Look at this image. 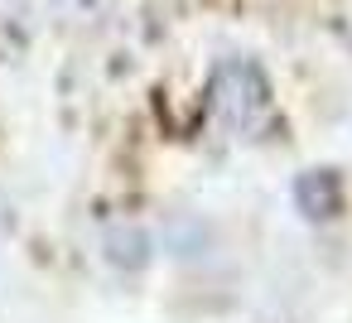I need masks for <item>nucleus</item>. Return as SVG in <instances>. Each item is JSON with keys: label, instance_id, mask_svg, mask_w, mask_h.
I'll list each match as a JSON object with an SVG mask.
<instances>
[{"label": "nucleus", "instance_id": "1", "mask_svg": "<svg viewBox=\"0 0 352 323\" xmlns=\"http://www.w3.org/2000/svg\"><path fill=\"white\" fill-rule=\"evenodd\" d=\"M212 107H217L222 126L236 131V135H256V131H265L275 121L270 82L246 58H232V63L217 68V78H212Z\"/></svg>", "mask_w": 352, "mask_h": 323}, {"label": "nucleus", "instance_id": "2", "mask_svg": "<svg viewBox=\"0 0 352 323\" xmlns=\"http://www.w3.org/2000/svg\"><path fill=\"white\" fill-rule=\"evenodd\" d=\"M342 179L338 169H304L294 179V208L309 217V222H333L342 217Z\"/></svg>", "mask_w": 352, "mask_h": 323}, {"label": "nucleus", "instance_id": "3", "mask_svg": "<svg viewBox=\"0 0 352 323\" xmlns=\"http://www.w3.org/2000/svg\"><path fill=\"white\" fill-rule=\"evenodd\" d=\"M107 260L116 270H140L150 260V236L140 227H111L107 232Z\"/></svg>", "mask_w": 352, "mask_h": 323}]
</instances>
